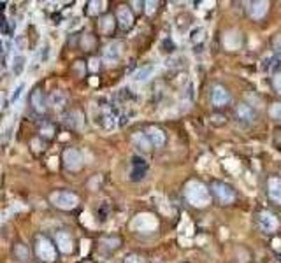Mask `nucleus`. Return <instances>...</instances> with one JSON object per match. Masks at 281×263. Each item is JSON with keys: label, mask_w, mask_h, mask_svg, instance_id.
Instances as JSON below:
<instances>
[{"label": "nucleus", "mask_w": 281, "mask_h": 263, "mask_svg": "<svg viewBox=\"0 0 281 263\" xmlns=\"http://www.w3.org/2000/svg\"><path fill=\"white\" fill-rule=\"evenodd\" d=\"M269 114H271L274 120H281V102H276V104H272L271 109H269Z\"/></svg>", "instance_id": "c85d7f7f"}, {"label": "nucleus", "mask_w": 281, "mask_h": 263, "mask_svg": "<svg viewBox=\"0 0 281 263\" xmlns=\"http://www.w3.org/2000/svg\"><path fill=\"white\" fill-rule=\"evenodd\" d=\"M95 121H97V123L100 125L104 130H108V132H113L116 128L115 112H113L111 109H108V107H104L102 110H98V112L95 114Z\"/></svg>", "instance_id": "9d476101"}, {"label": "nucleus", "mask_w": 281, "mask_h": 263, "mask_svg": "<svg viewBox=\"0 0 281 263\" xmlns=\"http://www.w3.org/2000/svg\"><path fill=\"white\" fill-rule=\"evenodd\" d=\"M269 7H271V4L269 2H264V0H255V2L246 4V13H248V16L252 18V20L260 21V20H264V18L267 16Z\"/></svg>", "instance_id": "6e6552de"}, {"label": "nucleus", "mask_w": 281, "mask_h": 263, "mask_svg": "<svg viewBox=\"0 0 281 263\" xmlns=\"http://www.w3.org/2000/svg\"><path fill=\"white\" fill-rule=\"evenodd\" d=\"M132 142H134V146L137 147L140 153H148V151L153 147V146H151V142H150V139H148L144 132L134 133V135H132Z\"/></svg>", "instance_id": "a211bd4d"}, {"label": "nucleus", "mask_w": 281, "mask_h": 263, "mask_svg": "<svg viewBox=\"0 0 281 263\" xmlns=\"http://www.w3.org/2000/svg\"><path fill=\"white\" fill-rule=\"evenodd\" d=\"M36 254L39 260L43 261H55L56 260V247L53 246L51 241L46 239L44 235H37L36 237Z\"/></svg>", "instance_id": "20e7f679"}, {"label": "nucleus", "mask_w": 281, "mask_h": 263, "mask_svg": "<svg viewBox=\"0 0 281 263\" xmlns=\"http://www.w3.org/2000/svg\"><path fill=\"white\" fill-rule=\"evenodd\" d=\"M123 263H144V258L139 256V254H135V253H132V254H127V256H125Z\"/></svg>", "instance_id": "7c9ffc66"}, {"label": "nucleus", "mask_w": 281, "mask_h": 263, "mask_svg": "<svg viewBox=\"0 0 281 263\" xmlns=\"http://www.w3.org/2000/svg\"><path fill=\"white\" fill-rule=\"evenodd\" d=\"M7 20L4 16H0V30H2L4 33H9L11 30H9V26H7V23H6Z\"/></svg>", "instance_id": "c9c22d12"}, {"label": "nucleus", "mask_w": 281, "mask_h": 263, "mask_svg": "<svg viewBox=\"0 0 281 263\" xmlns=\"http://www.w3.org/2000/svg\"><path fill=\"white\" fill-rule=\"evenodd\" d=\"M272 86H274L276 93L281 95V74H276L274 78H272Z\"/></svg>", "instance_id": "72a5a7b5"}, {"label": "nucleus", "mask_w": 281, "mask_h": 263, "mask_svg": "<svg viewBox=\"0 0 281 263\" xmlns=\"http://www.w3.org/2000/svg\"><path fill=\"white\" fill-rule=\"evenodd\" d=\"M83 263H92V261H83Z\"/></svg>", "instance_id": "58836bf2"}, {"label": "nucleus", "mask_w": 281, "mask_h": 263, "mask_svg": "<svg viewBox=\"0 0 281 263\" xmlns=\"http://www.w3.org/2000/svg\"><path fill=\"white\" fill-rule=\"evenodd\" d=\"M13 254H14V258H16L18 261H21V263H26L30 260V249L26 247V244H23V242L14 244Z\"/></svg>", "instance_id": "4be33fe9"}, {"label": "nucleus", "mask_w": 281, "mask_h": 263, "mask_svg": "<svg viewBox=\"0 0 281 263\" xmlns=\"http://www.w3.org/2000/svg\"><path fill=\"white\" fill-rule=\"evenodd\" d=\"M55 242H56V246H58L60 253L71 254L72 251H74V239H72V235L69 234V232H65V230L56 232Z\"/></svg>", "instance_id": "9b49d317"}, {"label": "nucleus", "mask_w": 281, "mask_h": 263, "mask_svg": "<svg viewBox=\"0 0 281 263\" xmlns=\"http://www.w3.org/2000/svg\"><path fill=\"white\" fill-rule=\"evenodd\" d=\"M120 246H121V239L116 237V235H109V237L100 239V249L102 251L113 253V251H116Z\"/></svg>", "instance_id": "aec40b11"}, {"label": "nucleus", "mask_w": 281, "mask_h": 263, "mask_svg": "<svg viewBox=\"0 0 281 263\" xmlns=\"http://www.w3.org/2000/svg\"><path fill=\"white\" fill-rule=\"evenodd\" d=\"M97 60H92V62H90V68H92V70H97V68H98V65H97Z\"/></svg>", "instance_id": "4c0bfd02"}, {"label": "nucleus", "mask_w": 281, "mask_h": 263, "mask_svg": "<svg viewBox=\"0 0 281 263\" xmlns=\"http://www.w3.org/2000/svg\"><path fill=\"white\" fill-rule=\"evenodd\" d=\"M67 95L63 93L62 90H55V91H51L49 93V97H48V102H49V105L51 107H56V109H60V107H63V105H67Z\"/></svg>", "instance_id": "6ab92c4d"}, {"label": "nucleus", "mask_w": 281, "mask_h": 263, "mask_svg": "<svg viewBox=\"0 0 281 263\" xmlns=\"http://www.w3.org/2000/svg\"><path fill=\"white\" fill-rule=\"evenodd\" d=\"M63 123L72 130H81L85 127V116H83L81 110H71L63 116Z\"/></svg>", "instance_id": "4468645a"}, {"label": "nucleus", "mask_w": 281, "mask_h": 263, "mask_svg": "<svg viewBox=\"0 0 281 263\" xmlns=\"http://www.w3.org/2000/svg\"><path fill=\"white\" fill-rule=\"evenodd\" d=\"M39 133L44 137V139H53V137H55V133H56V130H55V127H53L51 123H44L43 127H41Z\"/></svg>", "instance_id": "393cba45"}, {"label": "nucleus", "mask_w": 281, "mask_h": 263, "mask_svg": "<svg viewBox=\"0 0 281 263\" xmlns=\"http://www.w3.org/2000/svg\"><path fill=\"white\" fill-rule=\"evenodd\" d=\"M230 100H232V95L223 85H215L211 88V104L215 107H225V105L230 104Z\"/></svg>", "instance_id": "0eeeda50"}, {"label": "nucleus", "mask_w": 281, "mask_h": 263, "mask_svg": "<svg viewBox=\"0 0 281 263\" xmlns=\"http://www.w3.org/2000/svg\"><path fill=\"white\" fill-rule=\"evenodd\" d=\"M144 133H146V137L150 139V142H151V146L153 147H162L165 144V140H167L165 132L162 130V128H158V127H150Z\"/></svg>", "instance_id": "f3484780"}, {"label": "nucleus", "mask_w": 281, "mask_h": 263, "mask_svg": "<svg viewBox=\"0 0 281 263\" xmlns=\"http://www.w3.org/2000/svg\"><path fill=\"white\" fill-rule=\"evenodd\" d=\"M209 192L215 195L216 200L220 202L222 205H230L235 202V198H237V195H235L234 188L230 184H227V182H222V181H213Z\"/></svg>", "instance_id": "f03ea898"}, {"label": "nucleus", "mask_w": 281, "mask_h": 263, "mask_svg": "<svg viewBox=\"0 0 281 263\" xmlns=\"http://www.w3.org/2000/svg\"><path fill=\"white\" fill-rule=\"evenodd\" d=\"M146 172H148V167H132L130 179L132 181H143L146 177Z\"/></svg>", "instance_id": "b1692460"}, {"label": "nucleus", "mask_w": 281, "mask_h": 263, "mask_svg": "<svg viewBox=\"0 0 281 263\" xmlns=\"http://www.w3.org/2000/svg\"><path fill=\"white\" fill-rule=\"evenodd\" d=\"M109 212H111V205H109L108 202H102L100 207H98V218H100V221L108 219Z\"/></svg>", "instance_id": "bb28decb"}, {"label": "nucleus", "mask_w": 281, "mask_h": 263, "mask_svg": "<svg viewBox=\"0 0 281 263\" xmlns=\"http://www.w3.org/2000/svg\"><path fill=\"white\" fill-rule=\"evenodd\" d=\"M185 197L193 207H206L211 202V192L200 181H190L185 188Z\"/></svg>", "instance_id": "f257e3e1"}, {"label": "nucleus", "mask_w": 281, "mask_h": 263, "mask_svg": "<svg viewBox=\"0 0 281 263\" xmlns=\"http://www.w3.org/2000/svg\"><path fill=\"white\" fill-rule=\"evenodd\" d=\"M153 74H155V65H144L134 72L132 79H134L135 83H144V81H148Z\"/></svg>", "instance_id": "412c9836"}, {"label": "nucleus", "mask_w": 281, "mask_h": 263, "mask_svg": "<svg viewBox=\"0 0 281 263\" xmlns=\"http://www.w3.org/2000/svg\"><path fill=\"white\" fill-rule=\"evenodd\" d=\"M25 67H26V58L23 55H16L13 58V63H11V70H13V74L14 76H21L23 74V70H25Z\"/></svg>", "instance_id": "5701e85b"}, {"label": "nucleus", "mask_w": 281, "mask_h": 263, "mask_svg": "<svg viewBox=\"0 0 281 263\" xmlns=\"http://www.w3.org/2000/svg\"><path fill=\"white\" fill-rule=\"evenodd\" d=\"M257 221H258V224H260L262 230L267 232V234H274V232H278V228H279V219L276 218V214H272L271 211H267V209L258 211Z\"/></svg>", "instance_id": "39448f33"}, {"label": "nucleus", "mask_w": 281, "mask_h": 263, "mask_svg": "<svg viewBox=\"0 0 281 263\" xmlns=\"http://www.w3.org/2000/svg\"><path fill=\"white\" fill-rule=\"evenodd\" d=\"M234 116H235V120H237L239 123H244V125H250V123H253V121L257 120L255 109H253L250 104H246V102H241V104L235 105Z\"/></svg>", "instance_id": "1a4fd4ad"}, {"label": "nucleus", "mask_w": 281, "mask_h": 263, "mask_svg": "<svg viewBox=\"0 0 281 263\" xmlns=\"http://www.w3.org/2000/svg\"><path fill=\"white\" fill-rule=\"evenodd\" d=\"M100 30L104 33H111L113 32V16H111V14H108V16H104L100 20Z\"/></svg>", "instance_id": "a878e982"}, {"label": "nucleus", "mask_w": 281, "mask_h": 263, "mask_svg": "<svg viewBox=\"0 0 281 263\" xmlns=\"http://www.w3.org/2000/svg\"><path fill=\"white\" fill-rule=\"evenodd\" d=\"M116 21L121 30H130L134 25V13L128 7H120L116 13Z\"/></svg>", "instance_id": "2eb2a0df"}, {"label": "nucleus", "mask_w": 281, "mask_h": 263, "mask_svg": "<svg viewBox=\"0 0 281 263\" xmlns=\"http://www.w3.org/2000/svg\"><path fill=\"white\" fill-rule=\"evenodd\" d=\"M144 6H146L148 14H153L155 9H157V6H158V2H144Z\"/></svg>", "instance_id": "f704fd0d"}, {"label": "nucleus", "mask_w": 281, "mask_h": 263, "mask_svg": "<svg viewBox=\"0 0 281 263\" xmlns=\"http://www.w3.org/2000/svg\"><path fill=\"white\" fill-rule=\"evenodd\" d=\"M26 88L25 83H20L16 88H14V91H13V95H11V98H9V104H14V102H18V98H20V95L23 93V90Z\"/></svg>", "instance_id": "cd10ccee"}, {"label": "nucleus", "mask_w": 281, "mask_h": 263, "mask_svg": "<svg viewBox=\"0 0 281 263\" xmlns=\"http://www.w3.org/2000/svg\"><path fill=\"white\" fill-rule=\"evenodd\" d=\"M202 35H204V30L199 26V28H193L192 30V35H190V39H192V43H200V41L204 39Z\"/></svg>", "instance_id": "c756f323"}, {"label": "nucleus", "mask_w": 281, "mask_h": 263, "mask_svg": "<svg viewBox=\"0 0 281 263\" xmlns=\"http://www.w3.org/2000/svg\"><path fill=\"white\" fill-rule=\"evenodd\" d=\"M132 167H148V163L143 156L135 155V156H132Z\"/></svg>", "instance_id": "473e14b6"}, {"label": "nucleus", "mask_w": 281, "mask_h": 263, "mask_svg": "<svg viewBox=\"0 0 281 263\" xmlns=\"http://www.w3.org/2000/svg\"><path fill=\"white\" fill-rule=\"evenodd\" d=\"M132 6H134L135 11H140V6H144V2H132Z\"/></svg>", "instance_id": "e433bc0d"}, {"label": "nucleus", "mask_w": 281, "mask_h": 263, "mask_svg": "<svg viewBox=\"0 0 281 263\" xmlns=\"http://www.w3.org/2000/svg\"><path fill=\"white\" fill-rule=\"evenodd\" d=\"M267 197L272 204L281 205V177L271 175L267 179Z\"/></svg>", "instance_id": "f8f14e48"}, {"label": "nucleus", "mask_w": 281, "mask_h": 263, "mask_svg": "<svg viewBox=\"0 0 281 263\" xmlns=\"http://www.w3.org/2000/svg\"><path fill=\"white\" fill-rule=\"evenodd\" d=\"M30 105H32L37 112H41V114L46 112L48 110V100H46V97H44L43 90H39V88L33 90V93L30 95Z\"/></svg>", "instance_id": "dca6fc26"}, {"label": "nucleus", "mask_w": 281, "mask_h": 263, "mask_svg": "<svg viewBox=\"0 0 281 263\" xmlns=\"http://www.w3.org/2000/svg\"><path fill=\"white\" fill-rule=\"evenodd\" d=\"M102 55H104V58L108 60V62H118V60L121 58V55H123V44H121L120 41H113V43H109L106 46Z\"/></svg>", "instance_id": "ddd939ff"}, {"label": "nucleus", "mask_w": 281, "mask_h": 263, "mask_svg": "<svg viewBox=\"0 0 281 263\" xmlns=\"http://www.w3.org/2000/svg\"><path fill=\"white\" fill-rule=\"evenodd\" d=\"M49 200H51V204L55 205V207L62 209V211H72V209L78 207L79 204V198L78 195H74V193L71 192H53L51 195H49Z\"/></svg>", "instance_id": "7ed1b4c3"}, {"label": "nucleus", "mask_w": 281, "mask_h": 263, "mask_svg": "<svg viewBox=\"0 0 281 263\" xmlns=\"http://www.w3.org/2000/svg\"><path fill=\"white\" fill-rule=\"evenodd\" d=\"M62 162H63V167L67 170H71V172H78V170L83 169V155L76 147H69V149L63 151Z\"/></svg>", "instance_id": "423d86ee"}, {"label": "nucleus", "mask_w": 281, "mask_h": 263, "mask_svg": "<svg viewBox=\"0 0 281 263\" xmlns=\"http://www.w3.org/2000/svg\"><path fill=\"white\" fill-rule=\"evenodd\" d=\"M100 2H88V14L90 16H95V14L100 11Z\"/></svg>", "instance_id": "2f4dec72"}]
</instances>
